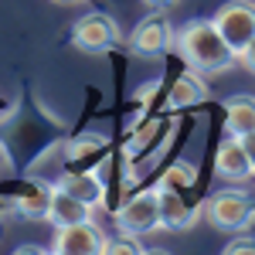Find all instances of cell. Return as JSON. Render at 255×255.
<instances>
[{"instance_id":"6da1fadb","label":"cell","mask_w":255,"mask_h":255,"mask_svg":"<svg viewBox=\"0 0 255 255\" xmlns=\"http://www.w3.org/2000/svg\"><path fill=\"white\" fill-rule=\"evenodd\" d=\"M174 48L187 61V68H194L201 75L225 72L238 61V55L228 48V41L218 34L215 20H187L180 31H174Z\"/></svg>"},{"instance_id":"7a4b0ae2","label":"cell","mask_w":255,"mask_h":255,"mask_svg":"<svg viewBox=\"0 0 255 255\" xmlns=\"http://www.w3.org/2000/svg\"><path fill=\"white\" fill-rule=\"evenodd\" d=\"M204 218L218 232H245L255 221V204L242 191H218L204 201Z\"/></svg>"},{"instance_id":"3957f363","label":"cell","mask_w":255,"mask_h":255,"mask_svg":"<svg viewBox=\"0 0 255 255\" xmlns=\"http://www.w3.org/2000/svg\"><path fill=\"white\" fill-rule=\"evenodd\" d=\"M211 20L235 55H242L255 41V0H232V3L218 7V14Z\"/></svg>"},{"instance_id":"277c9868","label":"cell","mask_w":255,"mask_h":255,"mask_svg":"<svg viewBox=\"0 0 255 255\" xmlns=\"http://www.w3.org/2000/svg\"><path fill=\"white\" fill-rule=\"evenodd\" d=\"M116 225H119V232L136 235V238L153 235L160 228V191L157 187H146V191L133 194L116 211Z\"/></svg>"},{"instance_id":"5b68a950","label":"cell","mask_w":255,"mask_h":255,"mask_svg":"<svg viewBox=\"0 0 255 255\" xmlns=\"http://www.w3.org/2000/svg\"><path fill=\"white\" fill-rule=\"evenodd\" d=\"M72 44L79 51H89V55H99L106 48L119 44V24L109 14L102 10H92V14H82L72 27Z\"/></svg>"},{"instance_id":"8992f818","label":"cell","mask_w":255,"mask_h":255,"mask_svg":"<svg viewBox=\"0 0 255 255\" xmlns=\"http://www.w3.org/2000/svg\"><path fill=\"white\" fill-rule=\"evenodd\" d=\"M174 44V27L163 14H150L136 24V31L129 34V48L139 58H160L163 51H170Z\"/></svg>"},{"instance_id":"52a82bcc","label":"cell","mask_w":255,"mask_h":255,"mask_svg":"<svg viewBox=\"0 0 255 255\" xmlns=\"http://www.w3.org/2000/svg\"><path fill=\"white\" fill-rule=\"evenodd\" d=\"M106 242L109 238L102 235V228L92 225V218H89V221H79V225L58 228L51 252H58V255H102L106 252Z\"/></svg>"},{"instance_id":"ba28073f","label":"cell","mask_w":255,"mask_h":255,"mask_svg":"<svg viewBox=\"0 0 255 255\" xmlns=\"http://www.w3.org/2000/svg\"><path fill=\"white\" fill-rule=\"evenodd\" d=\"M215 174L221 180H249L252 177V163L245 157V146H242V139L235 133H228V136L218 143V153H215Z\"/></svg>"},{"instance_id":"9c48e42d","label":"cell","mask_w":255,"mask_h":255,"mask_svg":"<svg viewBox=\"0 0 255 255\" xmlns=\"http://www.w3.org/2000/svg\"><path fill=\"white\" fill-rule=\"evenodd\" d=\"M160 191V228L163 232H187L191 225L197 221V211L184 201V194H177V191Z\"/></svg>"},{"instance_id":"30bf717a","label":"cell","mask_w":255,"mask_h":255,"mask_svg":"<svg viewBox=\"0 0 255 255\" xmlns=\"http://www.w3.org/2000/svg\"><path fill=\"white\" fill-rule=\"evenodd\" d=\"M55 187H61L65 194L79 197V201H85L89 208H99L102 201H106V187H102V180H99L92 170H68V174L58 177V184Z\"/></svg>"},{"instance_id":"8fae6325","label":"cell","mask_w":255,"mask_h":255,"mask_svg":"<svg viewBox=\"0 0 255 255\" xmlns=\"http://www.w3.org/2000/svg\"><path fill=\"white\" fill-rule=\"evenodd\" d=\"M51 194H55V184H48V180H38V184H27L24 191L14 194L10 201V208L17 211L20 218H44L48 221V208H51Z\"/></svg>"},{"instance_id":"7c38bea8","label":"cell","mask_w":255,"mask_h":255,"mask_svg":"<svg viewBox=\"0 0 255 255\" xmlns=\"http://www.w3.org/2000/svg\"><path fill=\"white\" fill-rule=\"evenodd\" d=\"M208 99V85L201 79V72H184V75H177L174 85H170V92H167V106L170 109H191V106H201Z\"/></svg>"},{"instance_id":"4fadbf2b","label":"cell","mask_w":255,"mask_h":255,"mask_svg":"<svg viewBox=\"0 0 255 255\" xmlns=\"http://www.w3.org/2000/svg\"><path fill=\"white\" fill-rule=\"evenodd\" d=\"M92 218V208L79 201V197L65 194L61 187H55V194H51V208H48V221L55 225V228H65V225H79V221H89Z\"/></svg>"},{"instance_id":"5bb4252c","label":"cell","mask_w":255,"mask_h":255,"mask_svg":"<svg viewBox=\"0 0 255 255\" xmlns=\"http://www.w3.org/2000/svg\"><path fill=\"white\" fill-rule=\"evenodd\" d=\"M225 129L235 136L255 133V96H232L225 102Z\"/></svg>"},{"instance_id":"9a60e30c","label":"cell","mask_w":255,"mask_h":255,"mask_svg":"<svg viewBox=\"0 0 255 255\" xmlns=\"http://www.w3.org/2000/svg\"><path fill=\"white\" fill-rule=\"evenodd\" d=\"M106 146L109 143L102 136H79L65 146V157H68V163H75V167H85V163H96L106 153Z\"/></svg>"},{"instance_id":"2e32d148","label":"cell","mask_w":255,"mask_h":255,"mask_svg":"<svg viewBox=\"0 0 255 255\" xmlns=\"http://www.w3.org/2000/svg\"><path fill=\"white\" fill-rule=\"evenodd\" d=\"M194 180H197L194 167L184 163V160H174V163L163 170V177H160V187H163V191H177V194H187V191L194 187Z\"/></svg>"},{"instance_id":"e0dca14e","label":"cell","mask_w":255,"mask_h":255,"mask_svg":"<svg viewBox=\"0 0 255 255\" xmlns=\"http://www.w3.org/2000/svg\"><path fill=\"white\" fill-rule=\"evenodd\" d=\"M106 255H143V245L136 242V235H126L116 238V242H106Z\"/></svg>"},{"instance_id":"ac0fdd59","label":"cell","mask_w":255,"mask_h":255,"mask_svg":"<svg viewBox=\"0 0 255 255\" xmlns=\"http://www.w3.org/2000/svg\"><path fill=\"white\" fill-rule=\"evenodd\" d=\"M225 255H255V238L252 235H242L235 242L225 245Z\"/></svg>"},{"instance_id":"d6986e66","label":"cell","mask_w":255,"mask_h":255,"mask_svg":"<svg viewBox=\"0 0 255 255\" xmlns=\"http://www.w3.org/2000/svg\"><path fill=\"white\" fill-rule=\"evenodd\" d=\"M242 139V146H245V157H249V163H252V174H255V133H245Z\"/></svg>"},{"instance_id":"ffe728a7","label":"cell","mask_w":255,"mask_h":255,"mask_svg":"<svg viewBox=\"0 0 255 255\" xmlns=\"http://www.w3.org/2000/svg\"><path fill=\"white\" fill-rule=\"evenodd\" d=\"M238 61H242V65H245V68H249V72L255 75V41L249 44V48H245V51H242V55H238Z\"/></svg>"},{"instance_id":"44dd1931","label":"cell","mask_w":255,"mask_h":255,"mask_svg":"<svg viewBox=\"0 0 255 255\" xmlns=\"http://www.w3.org/2000/svg\"><path fill=\"white\" fill-rule=\"evenodd\" d=\"M143 3H150V7H170V3H177V0H143Z\"/></svg>"},{"instance_id":"7402d4cb","label":"cell","mask_w":255,"mask_h":255,"mask_svg":"<svg viewBox=\"0 0 255 255\" xmlns=\"http://www.w3.org/2000/svg\"><path fill=\"white\" fill-rule=\"evenodd\" d=\"M7 211H10V208H7V201H0V218L7 215Z\"/></svg>"},{"instance_id":"603a6c76","label":"cell","mask_w":255,"mask_h":255,"mask_svg":"<svg viewBox=\"0 0 255 255\" xmlns=\"http://www.w3.org/2000/svg\"><path fill=\"white\" fill-rule=\"evenodd\" d=\"M55 3H79V0H55Z\"/></svg>"}]
</instances>
